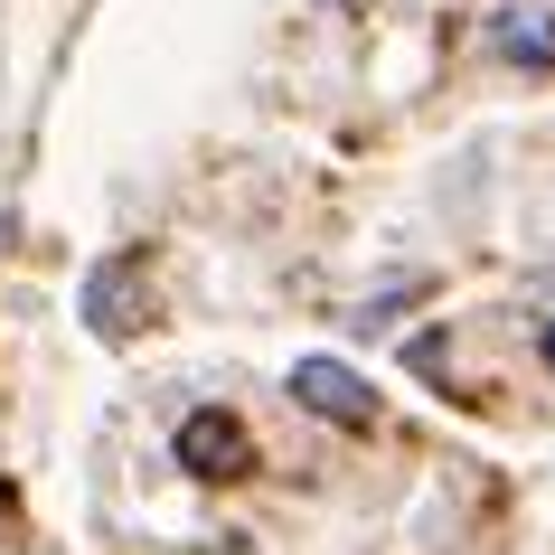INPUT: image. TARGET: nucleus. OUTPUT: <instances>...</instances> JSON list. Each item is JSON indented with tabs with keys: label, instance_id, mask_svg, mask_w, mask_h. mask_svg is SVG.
I'll list each match as a JSON object with an SVG mask.
<instances>
[{
	"label": "nucleus",
	"instance_id": "f257e3e1",
	"mask_svg": "<svg viewBox=\"0 0 555 555\" xmlns=\"http://www.w3.org/2000/svg\"><path fill=\"white\" fill-rule=\"evenodd\" d=\"M245 462H255V442H245V424H235L227 405H198L189 424H179V470H198V480H235Z\"/></svg>",
	"mask_w": 555,
	"mask_h": 555
},
{
	"label": "nucleus",
	"instance_id": "f03ea898",
	"mask_svg": "<svg viewBox=\"0 0 555 555\" xmlns=\"http://www.w3.org/2000/svg\"><path fill=\"white\" fill-rule=\"evenodd\" d=\"M293 396H301L311 414H339V424H367V414H377L367 377H358V367H339V358H301V367H293Z\"/></svg>",
	"mask_w": 555,
	"mask_h": 555
},
{
	"label": "nucleus",
	"instance_id": "7ed1b4c3",
	"mask_svg": "<svg viewBox=\"0 0 555 555\" xmlns=\"http://www.w3.org/2000/svg\"><path fill=\"white\" fill-rule=\"evenodd\" d=\"M132 301H142V263H104V273L86 283V321L104 330V339H122V330H142Z\"/></svg>",
	"mask_w": 555,
	"mask_h": 555
},
{
	"label": "nucleus",
	"instance_id": "20e7f679",
	"mask_svg": "<svg viewBox=\"0 0 555 555\" xmlns=\"http://www.w3.org/2000/svg\"><path fill=\"white\" fill-rule=\"evenodd\" d=\"M490 48H499L508 66H546V57H555V38L527 29V10H499V20H490Z\"/></svg>",
	"mask_w": 555,
	"mask_h": 555
},
{
	"label": "nucleus",
	"instance_id": "39448f33",
	"mask_svg": "<svg viewBox=\"0 0 555 555\" xmlns=\"http://www.w3.org/2000/svg\"><path fill=\"white\" fill-rule=\"evenodd\" d=\"M537 358H546V367H555V311H546V321H537Z\"/></svg>",
	"mask_w": 555,
	"mask_h": 555
}]
</instances>
